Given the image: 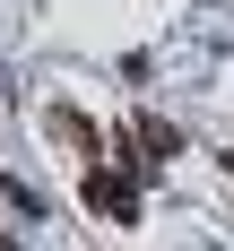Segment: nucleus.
<instances>
[{"mask_svg": "<svg viewBox=\"0 0 234 251\" xmlns=\"http://www.w3.org/2000/svg\"><path fill=\"white\" fill-rule=\"evenodd\" d=\"M122 139H130L139 156H156V165H165V156H182V130H174V122H156V113H139V122H130Z\"/></svg>", "mask_w": 234, "mask_h": 251, "instance_id": "7ed1b4c3", "label": "nucleus"}, {"mask_svg": "<svg viewBox=\"0 0 234 251\" xmlns=\"http://www.w3.org/2000/svg\"><path fill=\"white\" fill-rule=\"evenodd\" d=\"M35 122H44V139H52V148H70V156H87V165H104V130L87 122L78 104H44Z\"/></svg>", "mask_w": 234, "mask_h": 251, "instance_id": "f03ea898", "label": "nucleus"}, {"mask_svg": "<svg viewBox=\"0 0 234 251\" xmlns=\"http://www.w3.org/2000/svg\"><path fill=\"white\" fill-rule=\"evenodd\" d=\"M87 208H96L104 226H139V174L130 165H96L87 174Z\"/></svg>", "mask_w": 234, "mask_h": 251, "instance_id": "f257e3e1", "label": "nucleus"}, {"mask_svg": "<svg viewBox=\"0 0 234 251\" xmlns=\"http://www.w3.org/2000/svg\"><path fill=\"white\" fill-rule=\"evenodd\" d=\"M226 174H234V156H226Z\"/></svg>", "mask_w": 234, "mask_h": 251, "instance_id": "39448f33", "label": "nucleus"}, {"mask_svg": "<svg viewBox=\"0 0 234 251\" xmlns=\"http://www.w3.org/2000/svg\"><path fill=\"white\" fill-rule=\"evenodd\" d=\"M0 251H35V243H18V234H0Z\"/></svg>", "mask_w": 234, "mask_h": 251, "instance_id": "20e7f679", "label": "nucleus"}]
</instances>
